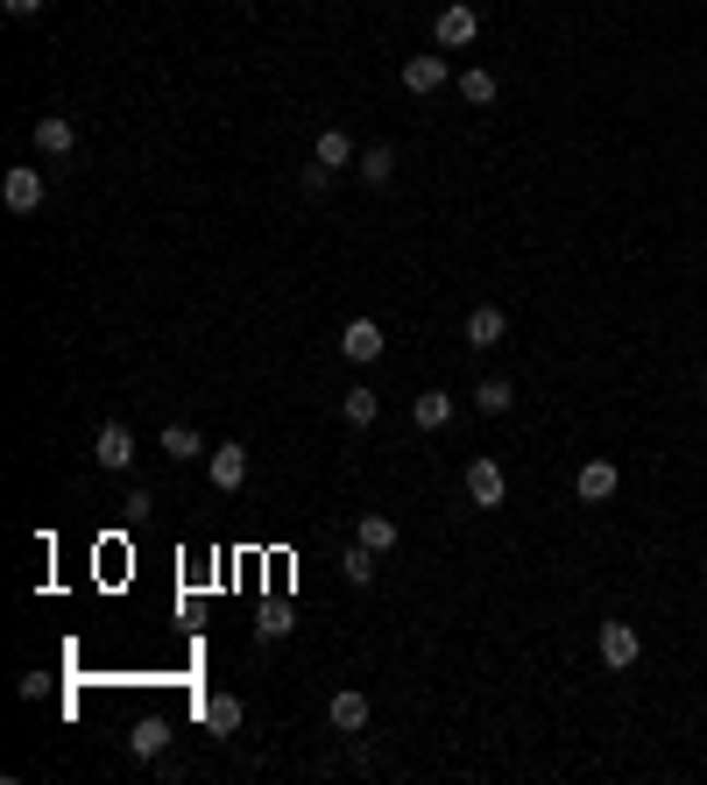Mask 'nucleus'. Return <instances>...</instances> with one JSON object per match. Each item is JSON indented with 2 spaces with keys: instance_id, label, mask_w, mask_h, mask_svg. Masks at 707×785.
Segmentation results:
<instances>
[{
  "instance_id": "obj_1",
  "label": "nucleus",
  "mask_w": 707,
  "mask_h": 785,
  "mask_svg": "<svg viewBox=\"0 0 707 785\" xmlns=\"http://www.w3.org/2000/svg\"><path fill=\"white\" fill-rule=\"evenodd\" d=\"M468 503H474V509H503V503H509V474L488 460V453L468 460Z\"/></svg>"
},
{
  "instance_id": "obj_2",
  "label": "nucleus",
  "mask_w": 707,
  "mask_h": 785,
  "mask_svg": "<svg viewBox=\"0 0 707 785\" xmlns=\"http://www.w3.org/2000/svg\"><path fill=\"white\" fill-rule=\"evenodd\" d=\"M594 652H601V666H609V672H629V666H637V658H644V637H637V630H629V623H601Z\"/></svg>"
},
{
  "instance_id": "obj_3",
  "label": "nucleus",
  "mask_w": 707,
  "mask_h": 785,
  "mask_svg": "<svg viewBox=\"0 0 707 785\" xmlns=\"http://www.w3.org/2000/svg\"><path fill=\"white\" fill-rule=\"evenodd\" d=\"M432 36H439V50H468V43L481 36V14L468 8V0H453V8H439V22H432Z\"/></svg>"
},
{
  "instance_id": "obj_4",
  "label": "nucleus",
  "mask_w": 707,
  "mask_h": 785,
  "mask_svg": "<svg viewBox=\"0 0 707 785\" xmlns=\"http://www.w3.org/2000/svg\"><path fill=\"white\" fill-rule=\"evenodd\" d=\"M326 729H333V736H361V729H368V693L340 687L333 701H326Z\"/></svg>"
},
{
  "instance_id": "obj_5",
  "label": "nucleus",
  "mask_w": 707,
  "mask_h": 785,
  "mask_svg": "<svg viewBox=\"0 0 707 785\" xmlns=\"http://www.w3.org/2000/svg\"><path fill=\"white\" fill-rule=\"evenodd\" d=\"M93 460L107 467V474H120V467L134 460V432H128V425H114V418H107V425L93 432Z\"/></svg>"
},
{
  "instance_id": "obj_6",
  "label": "nucleus",
  "mask_w": 707,
  "mask_h": 785,
  "mask_svg": "<svg viewBox=\"0 0 707 785\" xmlns=\"http://www.w3.org/2000/svg\"><path fill=\"white\" fill-rule=\"evenodd\" d=\"M340 354L347 361H382V319H347V333H340Z\"/></svg>"
},
{
  "instance_id": "obj_7",
  "label": "nucleus",
  "mask_w": 707,
  "mask_h": 785,
  "mask_svg": "<svg viewBox=\"0 0 707 785\" xmlns=\"http://www.w3.org/2000/svg\"><path fill=\"white\" fill-rule=\"evenodd\" d=\"M0 199H8V213H36L43 206V171H8L0 177Z\"/></svg>"
},
{
  "instance_id": "obj_8",
  "label": "nucleus",
  "mask_w": 707,
  "mask_h": 785,
  "mask_svg": "<svg viewBox=\"0 0 707 785\" xmlns=\"http://www.w3.org/2000/svg\"><path fill=\"white\" fill-rule=\"evenodd\" d=\"M28 134H36L43 156H71V149H79V128H71L64 114H36V128H28Z\"/></svg>"
},
{
  "instance_id": "obj_9",
  "label": "nucleus",
  "mask_w": 707,
  "mask_h": 785,
  "mask_svg": "<svg viewBox=\"0 0 707 785\" xmlns=\"http://www.w3.org/2000/svg\"><path fill=\"white\" fill-rule=\"evenodd\" d=\"M439 85H446V57H403V93L432 99Z\"/></svg>"
},
{
  "instance_id": "obj_10",
  "label": "nucleus",
  "mask_w": 707,
  "mask_h": 785,
  "mask_svg": "<svg viewBox=\"0 0 707 785\" xmlns=\"http://www.w3.org/2000/svg\"><path fill=\"white\" fill-rule=\"evenodd\" d=\"M240 481H248V446L240 440H227V446H213V489H240Z\"/></svg>"
},
{
  "instance_id": "obj_11",
  "label": "nucleus",
  "mask_w": 707,
  "mask_h": 785,
  "mask_svg": "<svg viewBox=\"0 0 707 785\" xmlns=\"http://www.w3.org/2000/svg\"><path fill=\"white\" fill-rule=\"evenodd\" d=\"M311 156H319L326 171H354V156H361V149H354V134H347V128H319Z\"/></svg>"
},
{
  "instance_id": "obj_12",
  "label": "nucleus",
  "mask_w": 707,
  "mask_h": 785,
  "mask_svg": "<svg viewBox=\"0 0 707 785\" xmlns=\"http://www.w3.org/2000/svg\"><path fill=\"white\" fill-rule=\"evenodd\" d=\"M574 489H580V503H609V495L623 489V474H615V460H588Z\"/></svg>"
},
{
  "instance_id": "obj_13",
  "label": "nucleus",
  "mask_w": 707,
  "mask_h": 785,
  "mask_svg": "<svg viewBox=\"0 0 707 785\" xmlns=\"http://www.w3.org/2000/svg\"><path fill=\"white\" fill-rule=\"evenodd\" d=\"M503 340H509L503 305H474V312H468V347H503Z\"/></svg>"
},
{
  "instance_id": "obj_14",
  "label": "nucleus",
  "mask_w": 707,
  "mask_h": 785,
  "mask_svg": "<svg viewBox=\"0 0 707 785\" xmlns=\"http://www.w3.org/2000/svg\"><path fill=\"white\" fill-rule=\"evenodd\" d=\"M163 743H170V722H163V715H149V722H134V729H128V758H163Z\"/></svg>"
},
{
  "instance_id": "obj_15",
  "label": "nucleus",
  "mask_w": 707,
  "mask_h": 785,
  "mask_svg": "<svg viewBox=\"0 0 707 785\" xmlns=\"http://www.w3.org/2000/svg\"><path fill=\"white\" fill-rule=\"evenodd\" d=\"M411 425L417 432H446L453 425V397H446V389H425V397L411 403Z\"/></svg>"
},
{
  "instance_id": "obj_16",
  "label": "nucleus",
  "mask_w": 707,
  "mask_h": 785,
  "mask_svg": "<svg viewBox=\"0 0 707 785\" xmlns=\"http://www.w3.org/2000/svg\"><path fill=\"white\" fill-rule=\"evenodd\" d=\"M354 538H361V546H375V552H382V560H389V552H397V546H403V531H397V517H382V509H368V517H361V524H354Z\"/></svg>"
},
{
  "instance_id": "obj_17",
  "label": "nucleus",
  "mask_w": 707,
  "mask_h": 785,
  "mask_svg": "<svg viewBox=\"0 0 707 785\" xmlns=\"http://www.w3.org/2000/svg\"><path fill=\"white\" fill-rule=\"evenodd\" d=\"M340 418H347V425L361 432V425H375V418H382V397H375L368 383H354V389H340Z\"/></svg>"
},
{
  "instance_id": "obj_18",
  "label": "nucleus",
  "mask_w": 707,
  "mask_h": 785,
  "mask_svg": "<svg viewBox=\"0 0 707 785\" xmlns=\"http://www.w3.org/2000/svg\"><path fill=\"white\" fill-rule=\"evenodd\" d=\"M199 722H205L213 736H234V729H240V701H234V693H205V701H199Z\"/></svg>"
},
{
  "instance_id": "obj_19",
  "label": "nucleus",
  "mask_w": 707,
  "mask_h": 785,
  "mask_svg": "<svg viewBox=\"0 0 707 785\" xmlns=\"http://www.w3.org/2000/svg\"><path fill=\"white\" fill-rule=\"evenodd\" d=\"M340 573H347L354 587H375V573H382V552H375V546H361V538H354V546L340 552Z\"/></svg>"
},
{
  "instance_id": "obj_20",
  "label": "nucleus",
  "mask_w": 707,
  "mask_h": 785,
  "mask_svg": "<svg viewBox=\"0 0 707 785\" xmlns=\"http://www.w3.org/2000/svg\"><path fill=\"white\" fill-rule=\"evenodd\" d=\"M509 403H517V389H509L503 375H481V383H474V411H481V418H503Z\"/></svg>"
},
{
  "instance_id": "obj_21",
  "label": "nucleus",
  "mask_w": 707,
  "mask_h": 785,
  "mask_svg": "<svg viewBox=\"0 0 707 785\" xmlns=\"http://www.w3.org/2000/svg\"><path fill=\"white\" fill-rule=\"evenodd\" d=\"M354 171H361V185H375V191H382L389 177H397V156H389V142H382V149H361V156H354Z\"/></svg>"
},
{
  "instance_id": "obj_22",
  "label": "nucleus",
  "mask_w": 707,
  "mask_h": 785,
  "mask_svg": "<svg viewBox=\"0 0 707 785\" xmlns=\"http://www.w3.org/2000/svg\"><path fill=\"white\" fill-rule=\"evenodd\" d=\"M291 630H297L291 601H269V609H262V623H255V637H262V644H283V637H291Z\"/></svg>"
},
{
  "instance_id": "obj_23",
  "label": "nucleus",
  "mask_w": 707,
  "mask_h": 785,
  "mask_svg": "<svg viewBox=\"0 0 707 785\" xmlns=\"http://www.w3.org/2000/svg\"><path fill=\"white\" fill-rule=\"evenodd\" d=\"M460 99H468V107H488V99H495V71H488V65L460 71Z\"/></svg>"
},
{
  "instance_id": "obj_24",
  "label": "nucleus",
  "mask_w": 707,
  "mask_h": 785,
  "mask_svg": "<svg viewBox=\"0 0 707 785\" xmlns=\"http://www.w3.org/2000/svg\"><path fill=\"white\" fill-rule=\"evenodd\" d=\"M156 446L170 453V460H199V453H205V440H199V432H191V425H170V432H163Z\"/></svg>"
},
{
  "instance_id": "obj_25",
  "label": "nucleus",
  "mask_w": 707,
  "mask_h": 785,
  "mask_svg": "<svg viewBox=\"0 0 707 785\" xmlns=\"http://www.w3.org/2000/svg\"><path fill=\"white\" fill-rule=\"evenodd\" d=\"M297 185H305V199H319V191H326V185H333V171H326V163H319V156H311V163H305V177H297Z\"/></svg>"
},
{
  "instance_id": "obj_26",
  "label": "nucleus",
  "mask_w": 707,
  "mask_h": 785,
  "mask_svg": "<svg viewBox=\"0 0 707 785\" xmlns=\"http://www.w3.org/2000/svg\"><path fill=\"white\" fill-rule=\"evenodd\" d=\"M0 8H8V14H14V22H36V14H43V8H50V0H0Z\"/></svg>"
}]
</instances>
